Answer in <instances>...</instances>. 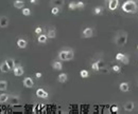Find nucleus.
Returning <instances> with one entry per match:
<instances>
[{"mask_svg": "<svg viewBox=\"0 0 138 114\" xmlns=\"http://www.w3.org/2000/svg\"><path fill=\"white\" fill-rule=\"evenodd\" d=\"M122 11L125 13H131L135 14L137 12V4L134 0H126L124 3L122 4Z\"/></svg>", "mask_w": 138, "mask_h": 114, "instance_id": "1", "label": "nucleus"}, {"mask_svg": "<svg viewBox=\"0 0 138 114\" xmlns=\"http://www.w3.org/2000/svg\"><path fill=\"white\" fill-rule=\"evenodd\" d=\"M127 41V33L124 31H120L116 34L115 37V42L118 45H124Z\"/></svg>", "mask_w": 138, "mask_h": 114, "instance_id": "2", "label": "nucleus"}, {"mask_svg": "<svg viewBox=\"0 0 138 114\" xmlns=\"http://www.w3.org/2000/svg\"><path fill=\"white\" fill-rule=\"evenodd\" d=\"M13 73L15 76H21L24 73V70L20 64H18V65H15V68L13 69Z\"/></svg>", "mask_w": 138, "mask_h": 114, "instance_id": "3", "label": "nucleus"}, {"mask_svg": "<svg viewBox=\"0 0 138 114\" xmlns=\"http://www.w3.org/2000/svg\"><path fill=\"white\" fill-rule=\"evenodd\" d=\"M108 1V9L110 11H115L119 5V0H107Z\"/></svg>", "mask_w": 138, "mask_h": 114, "instance_id": "4", "label": "nucleus"}, {"mask_svg": "<svg viewBox=\"0 0 138 114\" xmlns=\"http://www.w3.org/2000/svg\"><path fill=\"white\" fill-rule=\"evenodd\" d=\"M82 35H83V37L84 38H90V37H92V35H93V30L92 28H86L83 30V32H82Z\"/></svg>", "mask_w": 138, "mask_h": 114, "instance_id": "5", "label": "nucleus"}, {"mask_svg": "<svg viewBox=\"0 0 138 114\" xmlns=\"http://www.w3.org/2000/svg\"><path fill=\"white\" fill-rule=\"evenodd\" d=\"M36 96L39 98H48V92H46L44 89L39 88L36 91Z\"/></svg>", "mask_w": 138, "mask_h": 114, "instance_id": "6", "label": "nucleus"}, {"mask_svg": "<svg viewBox=\"0 0 138 114\" xmlns=\"http://www.w3.org/2000/svg\"><path fill=\"white\" fill-rule=\"evenodd\" d=\"M23 86L26 87V88H32V87L34 86V81H33V79H32L31 77H26V78L23 79Z\"/></svg>", "mask_w": 138, "mask_h": 114, "instance_id": "7", "label": "nucleus"}, {"mask_svg": "<svg viewBox=\"0 0 138 114\" xmlns=\"http://www.w3.org/2000/svg\"><path fill=\"white\" fill-rule=\"evenodd\" d=\"M9 25V18L6 16H1L0 17V28L4 29Z\"/></svg>", "mask_w": 138, "mask_h": 114, "instance_id": "8", "label": "nucleus"}, {"mask_svg": "<svg viewBox=\"0 0 138 114\" xmlns=\"http://www.w3.org/2000/svg\"><path fill=\"white\" fill-rule=\"evenodd\" d=\"M67 52L68 50H62L58 53V59L62 60V61H67Z\"/></svg>", "mask_w": 138, "mask_h": 114, "instance_id": "9", "label": "nucleus"}, {"mask_svg": "<svg viewBox=\"0 0 138 114\" xmlns=\"http://www.w3.org/2000/svg\"><path fill=\"white\" fill-rule=\"evenodd\" d=\"M51 6H58V8H63L64 6V0H51Z\"/></svg>", "mask_w": 138, "mask_h": 114, "instance_id": "10", "label": "nucleus"}, {"mask_svg": "<svg viewBox=\"0 0 138 114\" xmlns=\"http://www.w3.org/2000/svg\"><path fill=\"white\" fill-rule=\"evenodd\" d=\"M10 70H11V69H10V67L8 65V64L6 62V60H4L3 62H1V64H0V71H1L2 73H8Z\"/></svg>", "mask_w": 138, "mask_h": 114, "instance_id": "11", "label": "nucleus"}, {"mask_svg": "<svg viewBox=\"0 0 138 114\" xmlns=\"http://www.w3.org/2000/svg\"><path fill=\"white\" fill-rule=\"evenodd\" d=\"M27 45H28V42L24 39H23V38H19V39L17 40V47H18L19 49H26Z\"/></svg>", "mask_w": 138, "mask_h": 114, "instance_id": "12", "label": "nucleus"}, {"mask_svg": "<svg viewBox=\"0 0 138 114\" xmlns=\"http://www.w3.org/2000/svg\"><path fill=\"white\" fill-rule=\"evenodd\" d=\"M124 110L126 111V112H131V111H133V109H134V103L133 101H127V103L124 104Z\"/></svg>", "mask_w": 138, "mask_h": 114, "instance_id": "13", "label": "nucleus"}, {"mask_svg": "<svg viewBox=\"0 0 138 114\" xmlns=\"http://www.w3.org/2000/svg\"><path fill=\"white\" fill-rule=\"evenodd\" d=\"M13 5H14V8H16V9H23L24 8V1H23V0H15Z\"/></svg>", "mask_w": 138, "mask_h": 114, "instance_id": "14", "label": "nucleus"}, {"mask_svg": "<svg viewBox=\"0 0 138 114\" xmlns=\"http://www.w3.org/2000/svg\"><path fill=\"white\" fill-rule=\"evenodd\" d=\"M67 78H68V75L66 73H61L60 75L58 76V81L63 84V82H66L67 81Z\"/></svg>", "mask_w": 138, "mask_h": 114, "instance_id": "15", "label": "nucleus"}, {"mask_svg": "<svg viewBox=\"0 0 138 114\" xmlns=\"http://www.w3.org/2000/svg\"><path fill=\"white\" fill-rule=\"evenodd\" d=\"M119 88L122 92H127L130 90V84H127V82H121L120 86H119Z\"/></svg>", "mask_w": 138, "mask_h": 114, "instance_id": "16", "label": "nucleus"}, {"mask_svg": "<svg viewBox=\"0 0 138 114\" xmlns=\"http://www.w3.org/2000/svg\"><path fill=\"white\" fill-rule=\"evenodd\" d=\"M47 39H48V36L44 35V34H39L38 37H37V41H38L39 43H46L47 42Z\"/></svg>", "mask_w": 138, "mask_h": 114, "instance_id": "17", "label": "nucleus"}, {"mask_svg": "<svg viewBox=\"0 0 138 114\" xmlns=\"http://www.w3.org/2000/svg\"><path fill=\"white\" fill-rule=\"evenodd\" d=\"M10 99V96H9V94H6V93H2V94H0V104H4V103H6Z\"/></svg>", "mask_w": 138, "mask_h": 114, "instance_id": "18", "label": "nucleus"}, {"mask_svg": "<svg viewBox=\"0 0 138 114\" xmlns=\"http://www.w3.org/2000/svg\"><path fill=\"white\" fill-rule=\"evenodd\" d=\"M6 62L8 64V65L10 67V69L13 70L14 68H15V60L13 59V58H8V59H6Z\"/></svg>", "mask_w": 138, "mask_h": 114, "instance_id": "19", "label": "nucleus"}, {"mask_svg": "<svg viewBox=\"0 0 138 114\" xmlns=\"http://www.w3.org/2000/svg\"><path fill=\"white\" fill-rule=\"evenodd\" d=\"M52 68H53V70L60 71V70H62V68H63V64H62L61 61H54L52 64Z\"/></svg>", "mask_w": 138, "mask_h": 114, "instance_id": "20", "label": "nucleus"}, {"mask_svg": "<svg viewBox=\"0 0 138 114\" xmlns=\"http://www.w3.org/2000/svg\"><path fill=\"white\" fill-rule=\"evenodd\" d=\"M8 89V82L6 80H0V91H6Z\"/></svg>", "mask_w": 138, "mask_h": 114, "instance_id": "21", "label": "nucleus"}, {"mask_svg": "<svg viewBox=\"0 0 138 114\" xmlns=\"http://www.w3.org/2000/svg\"><path fill=\"white\" fill-rule=\"evenodd\" d=\"M47 36H48V38H51V39L55 38V36H56L55 30H54V29H51V30H49V31H48V34H47Z\"/></svg>", "mask_w": 138, "mask_h": 114, "instance_id": "22", "label": "nucleus"}, {"mask_svg": "<svg viewBox=\"0 0 138 114\" xmlns=\"http://www.w3.org/2000/svg\"><path fill=\"white\" fill-rule=\"evenodd\" d=\"M80 76L82 77V78H87V77L89 76V73H88L87 70H81V72H80Z\"/></svg>", "mask_w": 138, "mask_h": 114, "instance_id": "23", "label": "nucleus"}, {"mask_svg": "<svg viewBox=\"0 0 138 114\" xmlns=\"http://www.w3.org/2000/svg\"><path fill=\"white\" fill-rule=\"evenodd\" d=\"M92 69L93 71H99L100 70V64H99V61H96L92 64Z\"/></svg>", "mask_w": 138, "mask_h": 114, "instance_id": "24", "label": "nucleus"}, {"mask_svg": "<svg viewBox=\"0 0 138 114\" xmlns=\"http://www.w3.org/2000/svg\"><path fill=\"white\" fill-rule=\"evenodd\" d=\"M102 11H103L102 6H97V8H95V10H93V14L95 15H99V14L102 13Z\"/></svg>", "mask_w": 138, "mask_h": 114, "instance_id": "25", "label": "nucleus"}, {"mask_svg": "<svg viewBox=\"0 0 138 114\" xmlns=\"http://www.w3.org/2000/svg\"><path fill=\"white\" fill-rule=\"evenodd\" d=\"M51 13H52L53 15H58V14L60 13V8H58V6H52V9H51Z\"/></svg>", "mask_w": 138, "mask_h": 114, "instance_id": "26", "label": "nucleus"}, {"mask_svg": "<svg viewBox=\"0 0 138 114\" xmlns=\"http://www.w3.org/2000/svg\"><path fill=\"white\" fill-rule=\"evenodd\" d=\"M23 14L24 16L31 15V10L29 9V8H23Z\"/></svg>", "mask_w": 138, "mask_h": 114, "instance_id": "27", "label": "nucleus"}, {"mask_svg": "<svg viewBox=\"0 0 138 114\" xmlns=\"http://www.w3.org/2000/svg\"><path fill=\"white\" fill-rule=\"evenodd\" d=\"M121 62H122L123 64H129V62H130V57L127 56V55H124V57L122 58Z\"/></svg>", "mask_w": 138, "mask_h": 114, "instance_id": "28", "label": "nucleus"}, {"mask_svg": "<svg viewBox=\"0 0 138 114\" xmlns=\"http://www.w3.org/2000/svg\"><path fill=\"white\" fill-rule=\"evenodd\" d=\"M69 9H70V10H75V9H77V2H75V1H71L70 2V3H69Z\"/></svg>", "mask_w": 138, "mask_h": 114, "instance_id": "29", "label": "nucleus"}, {"mask_svg": "<svg viewBox=\"0 0 138 114\" xmlns=\"http://www.w3.org/2000/svg\"><path fill=\"white\" fill-rule=\"evenodd\" d=\"M85 4L83 1H78L77 2V9H84Z\"/></svg>", "mask_w": 138, "mask_h": 114, "instance_id": "30", "label": "nucleus"}, {"mask_svg": "<svg viewBox=\"0 0 138 114\" xmlns=\"http://www.w3.org/2000/svg\"><path fill=\"white\" fill-rule=\"evenodd\" d=\"M123 57H124V54H122V53H117V55H116V59L119 61H121Z\"/></svg>", "mask_w": 138, "mask_h": 114, "instance_id": "31", "label": "nucleus"}, {"mask_svg": "<svg viewBox=\"0 0 138 114\" xmlns=\"http://www.w3.org/2000/svg\"><path fill=\"white\" fill-rule=\"evenodd\" d=\"M41 32H43V29H41L40 26H37V28L35 29V33L37 34V35H39V34H41Z\"/></svg>", "mask_w": 138, "mask_h": 114, "instance_id": "32", "label": "nucleus"}, {"mask_svg": "<svg viewBox=\"0 0 138 114\" xmlns=\"http://www.w3.org/2000/svg\"><path fill=\"white\" fill-rule=\"evenodd\" d=\"M113 71L117 72V73H118V72L120 71V67H119V65H113Z\"/></svg>", "mask_w": 138, "mask_h": 114, "instance_id": "33", "label": "nucleus"}, {"mask_svg": "<svg viewBox=\"0 0 138 114\" xmlns=\"http://www.w3.org/2000/svg\"><path fill=\"white\" fill-rule=\"evenodd\" d=\"M99 72H101V73H105V74H107V73H108V69H106V68H105V69H101V68H100Z\"/></svg>", "mask_w": 138, "mask_h": 114, "instance_id": "34", "label": "nucleus"}, {"mask_svg": "<svg viewBox=\"0 0 138 114\" xmlns=\"http://www.w3.org/2000/svg\"><path fill=\"white\" fill-rule=\"evenodd\" d=\"M112 112H115V113H117L118 112V107L117 106H114L112 108Z\"/></svg>", "mask_w": 138, "mask_h": 114, "instance_id": "35", "label": "nucleus"}, {"mask_svg": "<svg viewBox=\"0 0 138 114\" xmlns=\"http://www.w3.org/2000/svg\"><path fill=\"white\" fill-rule=\"evenodd\" d=\"M35 76L37 77V78H40V77L43 76V74H41V73H39V72H37V73H35Z\"/></svg>", "mask_w": 138, "mask_h": 114, "instance_id": "36", "label": "nucleus"}, {"mask_svg": "<svg viewBox=\"0 0 138 114\" xmlns=\"http://www.w3.org/2000/svg\"><path fill=\"white\" fill-rule=\"evenodd\" d=\"M30 2L32 4H35V3H38V0H30Z\"/></svg>", "mask_w": 138, "mask_h": 114, "instance_id": "37", "label": "nucleus"}, {"mask_svg": "<svg viewBox=\"0 0 138 114\" xmlns=\"http://www.w3.org/2000/svg\"><path fill=\"white\" fill-rule=\"evenodd\" d=\"M137 86H138V80H137Z\"/></svg>", "mask_w": 138, "mask_h": 114, "instance_id": "38", "label": "nucleus"}, {"mask_svg": "<svg viewBox=\"0 0 138 114\" xmlns=\"http://www.w3.org/2000/svg\"><path fill=\"white\" fill-rule=\"evenodd\" d=\"M137 49H138V45H137Z\"/></svg>", "mask_w": 138, "mask_h": 114, "instance_id": "39", "label": "nucleus"}]
</instances>
